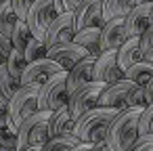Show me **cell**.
Here are the masks:
<instances>
[{"instance_id":"1","label":"cell","mask_w":153,"mask_h":151,"mask_svg":"<svg viewBox=\"0 0 153 151\" xmlns=\"http://www.w3.org/2000/svg\"><path fill=\"white\" fill-rule=\"evenodd\" d=\"M140 115L143 109H124L113 120L107 132V147L111 151H130L140 138Z\"/></svg>"},{"instance_id":"2","label":"cell","mask_w":153,"mask_h":151,"mask_svg":"<svg viewBox=\"0 0 153 151\" xmlns=\"http://www.w3.org/2000/svg\"><path fill=\"white\" fill-rule=\"evenodd\" d=\"M120 111L109 109V107H97L94 111L86 113L84 118H80L76 122V132L74 136H78L80 143H88V145H99L105 143L107 132L113 124V120L117 118Z\"/></svg>"},{"instance_id":"3","label":"cell","mask_w":153,"mask_h":151,"mask_svg":"<svg viewBox=\"0 0 153 151\" xmlns=\"http://www.w3.org/2000/svg\"><path fill=\"white\" fill-rule=\"evenodd\" d=\"M53 111H38L32 118H27L21 126H19V149H30V147H44L51 141V130H48V122H51ZM17 149V151H19Z\"/></svg>"},{"instance_id":"4","label":"cell","mask_w":153,"mask_h":151,"mask_svg":"<svg viewBox=\"0 0 153 151\" xmlns=\"http://www.w3.org/2000/svg\"><path fill=\"white\" fill-rule=\"evenodd\" d=\"M40 111V97L36 88H21L9 103V128L19 132V126Z\"/></svg>"},{"instance_id":"5","label":"cell","mask_w":153,"mask_h":151,"mask_svg":"<svg viewBox=\"0 0 153 151\" xmlns=\"http://www.w3.org/2000/svg\"><path fill=\"white\" fill-rule=\"evenodd\" d=\"M57 17H59V13H57V7H55V0H36V4L32 7L25 23H27L32 36L40 42H44L51 25L55 23Z\"/></svg>"},{"instance_id":"6","label":"cell","mask_w":153,"mask_h":151,"mask_svg":"<svg viewBox=\"0 0 153 151\" xmlns=\"http://www.w3.org/2000/svg\"><path fill=\"white\" fill-rule=\"evenodd\" d=\"M40 109L42 111H57L69 105V88H67V71L48 80L40 90Z\"/></svg>"},{"instance_id":"7","label":"cell","mask_w":153,"mask_h":151,"mask_svg":"<svg viewBox=\"0 0 153 151\" xmlns=\"http://www.w3.org/2000/svg\"><path fill=\"white\" fill-rule=\"evenodd\" d=\"M105 88H107V84H103V82H92V84H88L86 88H82V90H78L76 94L69 97V105H67V107H69V111H71V115H74L76 122L99 107L101 94L105 92Z\"/></svg>"},{"instance_id":"8","label":"cell","mask_w":153,"mask_h":151,"mask_svg":"<svg viewBox=\"0 0 153 151\" xmlns=\"http://www.w3.org/2000/svg\"><path fill=\"white\" fill-rule=\"evenodd\" d=\"M63 71L65 69L59 63H55L53 59H48V57L46 59H40V61L27 65L25 74L21 76V86L23 88H36V90H40L48 80H53L55 76H59Z\"/></svg>"},{"instance_id":"9","label":"cell","mask_w":153,"mask_h":151,"mask_svg":"<svg viewBox=\"0 0 153 151\" xmlns=\"http://www.w3.org/2000/svg\"><path fill=\"white\" fill-rule=\"evenodd\" d=\"M103 4H105V0H84L74 11L76 30L82 32V30H88V28H103L105 25Z\"/></svg>"},{"instance_id":"10","label":"cell","mask_w":153,"mask_h":151,"mask_svg":"<svg viewBox=\"0 0 153 151\" xmlns=\"http://www.w3.org/2000/svg\"><path fill=\"white\" fill-rule=\"evenodd\" d=\"M78 30H76V21H74V13H65V15H59L55 19V23L51 25L48 34H46V48H53V46H59V44H69L74 42Z\"/></svg>"},{"instance_id":"11","label":"cell","mask_w":153,"mask_h":151,"mask_svg":"<svg viewBox=\"0 0 153 151\" xmlns=\"http://www.w3.org/2000/svg\"><path fill=\"white\" fill-rule=\"evenodd\" d=\"M90 53L82 46H78L76 42H69V44H59V46H53L48 48V59H53L55 63H59L65 71H71L78 63H82L84 59H88Z\"/></svg>"},{"instance_id":"12","label":"cell","mask_w":153,"mask_h":151,"mask_svg":"<svg viewBox=\"0 0 153 151\" xmlns=\"http://www.w3.org/2000/svg\"><path fill=\"white\" fill-rule=\"evenodd\" d=\"M134 88H136V84L126 80V78L115 82V84H109L105 88V92L101 94L99 107H109V109H115V111H124L126 103H128V97L132 94Z\"/></svg>"},{"instance_id":"13","label":"cell","mask_w":153,"mask_h":151,"mask_svg":"<svg viewBox=\"0 0 153 151\" xmlns=\"http://www.w3.org/2000/svg\"><path fill=\"white\" fill-rule=\"evenodd\" d=\"M128 40L124 19H111L101 28V55L103 53H117Z\"/></svg>"},{"instance_id":"14","label":"cell","mask_w":153,"mask_h":151,"mask_svg":"<svg viewBox=\"0 0 153 151\" xmlns=\"http://www.w3.org/2000/svg\"><path fill=\"white\" fill-rule=\"evenodd\" d=\"M124 78H126V74L122 71V67L117 63V53H103L101 57H97L94 82H103L109 86V84H115Z\"/></svg>"},{"instance_id":"15","label":"cell","mask_w":153,"mask_h":151,"mask_svg":"<svg viewBox=\"0 0 153 151\" xmlns=\"http://www.w3.org/2000/svg\"><path fill=\"white\" fill-rule=\"evenodd\" d=\"M128 38H140L153 25V4H136V9L124 19Z\"/></svg>"},{"instance_id":"16","label":"cell","mask_w":153,"mask_h":151,"mask_svg":"<svg viewBox=\"0 0 153 151\" xmlns=\"http://www.w3.org/2000/svg\"><path fill=\"white\" fill-rule=\"evenodd\" d=\"M94 65H97V57H88V59H84L82 63H78L71 71H67L69 97L94 82Z\"/></svg>"},{"instance_id":"17","label":"cell","mask_w":153,"mask_h":151,"mask_svg":"<svg viewBox=\"0 0 153 151\" xmlns=\"http://www.w3.org/2000/svg\"><path fill=\"white\" fill-rule=\"evenodd\" d=\"M48 130H51V138L74 136V132H76V120H74L69 107H63V109L53 111L51 122H48Z\"/></svg>"},{"instance_id":"18","label":"cell","mask_w":153,"mask_h":151,"mask_svg":"<svg viewBox=\"0 0 153 151\" xmlns=\"http://www.w3.org/2000/svg\"><path fill=\"white\" fill-rule=\"evenodd\" d=\"M143 59L145 57H143V51H140V38H128L126 44L117 51V63H120L124 74L130 67H134L136 63H140Z\"/></svg>"},{"instance_id":"19","label":"cell","mask_w":153,"mask_h":151,"mask_svg":"<svg viewBox=\"0 0 153 151\" xmlns=\"http://www.w3.org/2000/svg\"><path fill=\"white\" fill-rule=\"evenodd\" d=\"M138 4V0H105L103 4V19L105 23L111 19H126Z\"/></svg>"},{"instance_id":"20","label":"cell","mask_w":153,"mask_h":151,"mask_svg":"<svg viewBox=\"0 0 153 151\" xmlns=\"http://www.w3.org/2000/svg\"><path fill=\"white\" fill-rule=\"evenodd\" d=\"M74 42L90 53V57H101V28H88L76 34Z\"/></svg>"},{"instance_id":"21","label":"cell","mask_w":153,"mask_h":151,"mask_svg":"<svg viewBox=\"0 0 153 151\" xmlns=\"http://www.w3.org/2000/svg\"><path fill=\"white\" fill-rule=\"evenodd\" d=\"M126 80H130V82H134L136 86H147L151 80H153V63H149V61H140V63H136L134 67H130L128 71H126Z\"/></svg>"},{"instance_id":"22","label":"cell","mask_w":153,"mask_h":151,"mask_svg":"<svg viewBox=\"0 0 153 151\" xmlns=\"http://www.w3.org/2000/svg\"><path fill=\"white\" fill-rule=\"evenodd\" d=\"M23 86H21V80H17L9 69H7V65L0 69V97H2L4 101H13V97L21 90Z\"/></svg>"},{"instance_id":"23","label":"cell","mask_w":153,"mask_h":151,"mask_svg":"<svg viewBox=\"0 0 153 151\" xmlns=\"http://www.w3.org/2000/svg\"><path fill=\"white\" fill-rule=\"evenodd\" d=\"M19 21H21V19H19L17 13L13 11V4H11V0H9V2L0 9V34L7 36V38H11Z\"/></svg>"},{"instance_id":"24","label":"cell","mask_w":153,"mask_h":151,"mask_svg":"<svg viewBox=\"0 0 153 151\" xmlns=\"http://www.w3.org/2000/svg\"><path fill=\"white\" fill-rule=\"evenodd\" d=\"M27 59H25V55H23V51H13L11 53V57L7 59V69L17 78V80H21V76L25 74V69H27Z\"/></svg>"},{"instance_id":"25","label":"cell","mask_w":153,"mask_h":151,"mask_svg":"<svg viewBox=\"0 0 153 151\" xmlns=\"http://www.w3.org/2000/svg\"><path fill=\"white\" fill-rule=\"evenodd\" d=\"M32 38H34V36H32V32H30V28H27L25 21H19L17 28H15V32H13V36H11L15 51H25Z\"/></svg>"},{"instance_id":"26","label":"cell","mask_w":153,"mask_h":151,"mask_svg":"<svg viewBox=\"0 0 153 151\" xmlns=\"http://www.w3.org/2000/svg\"><path fill=\"white\" fill-rule=\"evenodd\" d=\"M23 55H25L27 63H36V61H40V59H46V57H48V48H46L44 42L32 38L30 44H27V48L23 51Z\"/></svg>"},{"instance_id":"27","label":"cell","mask_w":153,"mask_h":151,"mask_svg":"<svg viewBox=\"0 0 153 151\" xmlns=\"http://www.w3.org/2000/svg\"><path fill=\"white\" fill-rule=\"evenodd\" d=\"M80 145V141H78V136H65V138H51L44 147H42V151H71V149H76Z\"/></svg>"},{"instance_id":"28","label":"cell","mask_w":153,"mask_h":151,"mask_svg":"<svg viewBox=\"0 0 153 151\" xmlns=\"http://www.w3.org/2000/svg\"><path fill=\"white\" fill-rule=\"evenodd\" d=\"M0 147L17 151L19 149V134L15 130H11L9 126L7 128H0Z\"/></svg>"},{"instance_id":"29","label":"cell","mask_w":153,"mask_h":151,"mask_svg":"<svg viewBox=\"0 0 153 151\" xmlns=\"http://www.w3.org/2000/svg\"><path fill=\"white\" fill-rule=\"evenodd\" d=\"M149 134H153V103L147 105L140 115V136H149Z\"/></svg>"},{"instance_id":"30","label":"cell","mask_w":153,"mask_h":151,"mask_svg":"<svg viewBox=\"0 0 153 151\" xmlns=\"http://www.w3.org/2000/svg\"><path fill=\"white\" fill-rule=\"evenodd\" d=\"M11 4H13V11L17 13V17L21 21H25L30 11H32V7L36 4V0H11Z\"/></svg>"},{"instance_id":"31","label":"cell","mask_w":153,"mask_h":151,"mask_svg":"<svg viewBox=\"0 0 153 151\" xmlns=\"http://www.w3.org/2000/svg\"><path fill=\"white\" fill-rule=\"evenodd\" d=\"M82 2L84 0H55V7L59 15H65V13H74Z\"/></svg>"},{"instance_id":"32","label":"cell","mask_w":153,"mask_h":151,"mask_svg":"<svg viewBox=\"0 0 153 151\" xmlns=\"http://www.w3.org/2000/svg\"><path fill=\"white\" fill-rule=\"evenodd\" d=\"M140 51H143V57L153 51V25L140 36Z\"/></svg>"},{"instance_id":"33","label":"cell","mask_w":153,"mask_h":151,"mask_svg":"<svg viewBox=\"0 0 153 151\" xmlns=\"http://www.w3.org/2000/svg\"><path fill=\"white\" fill-rule=\"evenodd\" d=\"M130 151H153V134L140 136V138L136 141V145H134Z\"/></svg>"},{"instance_id":"34","label":"cell","mask_w":153,"mask_h":151,"mask_svg":"<svg viewBox=\"0 0 153 151\" xmlns=\"http://www.w3.org/2000/svg\"><path fill=\"white\" fill-rule=\"evenodd\" d=\"M9 126V101L0 97V128Z\"/></svg>"},{"instance_id":"35","label":"cell","mask_w":153,"mask_h":151,"mask_svg":"<svg viewBox=\"0 0 153 151\" xmlns=\"http://www.w3.org/2000/svg\"><path fill=\"white\" fill-rule=\"evenodd\" d=\"M0 51H2V55L9 59L11 57V53L15 51V46H13V40L11 38H7V36H2L0 34Z\"/></svg>"},{"instance_id":"36","label":"cell","mask_w":153,"mask_h":151,"mask_svg":"<svg viewBox=\"0 0 153 151\" xmlns=\"http://www.w3.org/2000/svg\"><path fill=\"white\" fill-rule=\"evenodd\" d=\"M145 94H147V103L151 105V103H153V80L145 86Z\"/></svg>"},{"instance_id":"37","label":"cell","mask_w":153,"mask_h":151,"mask_svg":"<svg viewBox=\"0 0 153 151\" xmlns=\"http://www.w3.org/2000/svg\"><path fill=\"white\" fill-rule=\"evenodd\" d=\"M71 151H92V145H88V143H80L76 149H71Z\"/></svg>"},{"instance_id":"38","label":"cell","mask_w":153,"mask_h":151,"mask_svg":"<svg viewBox=\"0 0 153 151\" xmlns=\"http://www.w3.org/2000/svg\"><path fill=\"white\" fill-rule=\"evenodd\" d=\"M92 151H111L107 147V143H99V145H92Z\"/></svg>"},{"instance_id":"39","label":"cell","mask_w":153,"mask_h":151,"mask_svg":"<svg viewBox=\"0 0 153 151\" xmlns=\"http://www.w3.org/2000/svg\"><path fill=\"white\" fill-rule=\"evenodd\" d=\"M4 65H7V57L2 55V51H0V69H2Z\"/></svg>"},{"instance_id":"40","label":"cell","mask_w":153,"mask_h":151,"mask_svg":"<svg viewBox=\"0 0 153 151\" xmlns=\"http://www.w3.org/2000/svg\"><path fill=\"white\" fill-rule=\"evenodd\" d=\"M145 61H149V63H153V51H151L149 55H145Z\"/></svg>"},{"instance_id":"41","label":"cell","mask_w":153,"mask_h":151,"mask_svg":"<svg viewBox=\"0 0 153 151\" xmlns=\"http://www.w3.org/2000/svg\"><path fill=\"white\" fill-rule=\"evenodd\" d=\"M19 151H42V147H30V149H19Z\"/></svg>"},{"instance_id":"42","label":"cell","mask_w":153,"mask_h":151,"mask_svg":"<svg viewBox=\"0 0 153 151\" xmlns=\"http://www.w3.org/2000/svg\"><path fill=\"white\" fill-rule=\"evenodd\" d=\"M138 4H153V0H138Z\"/></svg>"},{"instance_id":"43","label":"cell","mask_w":153,"mask_h":151,"mask_svg":"<svg viewBox=\"0 0 153 151\" xmlns=\"http://www.w3.org/2000/svg\"><path fill=\"white\" fill-rule=\"evenodd\" d=\"M7 2H9V0H0V9H2V7H4Z\"/></svg>"},{"instance_id":"44","label":"cell","mask_w":153,"mask_h":151,"mask_svg":"<svg viewBox=\"0 0 153 151\" xmlns=\"http://www.w3.org/2000/svg\"><path fill=\"white\" fill-rule=\"evenodd\" d=\"M0 151H13V149H4V147H0Z\"/></svg>"}]
</instances>
